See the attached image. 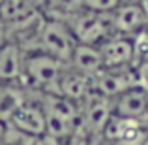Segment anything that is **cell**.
Masks as SVG:
<instances>
[{
	"mask_svg": "<svg viewBox=\"0 0 148 145\" xmlns=\"http://www.w3.org/2000/svg\"><path fill=\"white\" fill-rule=\"evenodd\" d=\"M25 68V49L8 36L0 45V83H19Z\"/></svg>",
	"mask_w": 148,
	"mask_h": 145,
	"instance_id": "obj_7",
	"label": "cell"
},
{
	"mask_svg": "<svg viewBox=\"0 0 148 145\" xmlns=\"http://www.w3.org/2000/svg\"><path fill=\"white\" fill-rule=\"evenodd\" d=\"M11 128L25 136H41L45 134V111L38 100H26L8 121Z\"/></svg>",
	"mask_w": 148,
	"mask_h": 145,
	"instance_id": "obj_6",
	"label": "cell"
},
{
	"mask_svg": "<svg viewBox=\"0 0 148 145\" xmlns=\"http://www.w3.org/2000/svg\"><path fill=\"white\" fill-rule=\"evenodd\" d=\"M143 4H145V8H146V11H148V0H143Z\"/></svg>",
	"mask_w": 148,
	"mask_h": 145,
	"instance_id": "obj_20",
	"label": "cell"
},
{
	"mask_svg": "<svg viewBox=\"0 0 148 145\" xmlns=\"http://www.w3.org/2000/svg\"><path fill=\"white\" fill-rule=\"evenodd\" d=\"M26 100L28 92L21 83H0V121L8 123Z\"/></svg>",
	"mask_w": 148,
	"mask_h": 145,
	"instance_id": "obj_12",
	"label": "cell"
},
{
	"mask_svg": "<svg viewBox=\"0 0 148 145\" xmlns=\"http://www.w3.org/2000/svg\"><path fill=\"white\" fill-rule=\"evenodd\" d=\"M77 8L94 13H112L122 4V0H75Z\"/></svg>",
	"mask_w": 148,
	"mask_h": 145,
	"instance_id": "obj_13",
	"label": "cell"
},
{
	"mask_svg": "<svg viewBox=\"0 0 148 145\" xmlns=\"http://www.w3.org/2000/svg\"><path fill=\"white\" fill-rule=\"evenodd\" d=\"M19 145H64V142L53 138L49 134H41V136H25L23 134Z\"/></svg>",
	"mask_w": 148,
	"mask_h": 145,
	"instance_id": "obj_14",
	"label": "cell"
},
{
	"mask_svg": "<svg viewBox=\"0 0 148 145\" xmlns=\"http://www.w3.org/2000/svg\"><path fill=\"white\" fill-rule=\"evenodd\" d=\"M124 2H143V0H124Z\"/></svg>",
	"mask_w": 148,
	"mask_h": 145,
	"instance_id": "obj_21",
	"label": "cell"
},
{
	"mask_svg": "<svg viewBox=\"0 0 148 145\" xmlns=\"http://www.w3.org/2000/svg\"><path fill=\"white\" fill-rule=\"evenodd\" d=\"M133 85H139L137 66L126 68H103L96 77H92V89L96 94L112 100Z\"/></svg>",
	"mask_w": 148,
	"mask_h": 145,
	"instance_id": "obj_4",
	"label": "cell"
},
{
	"mask_svg": "<svg viewBox=\"0 0 148 145\" xmlns=\"http://www.w3.org/2000/svg\"><path fill=\"white\" fill-rule=\"evenodd\" d=\"M60 19L66 23L77 44L98 47L99 44H103L107 38L114 34L111 25V13H94V11L75 8L60 15Z\"/></svg>",
	"mask_w": 148,
	"mask_h": 145,
	"instance_id": "obj_2",
	"label": "cell"
},
{
	"mask_svg": "<svg viewBox=\"0 0 148 145\" xmlns=\"http://www.w3.org/2000/svg\"><path fill=\"white\" fill-rule=\"evenodd\" d=\"M68 70V64L51 57L41 51L25 53V68L19 83L26 89V92H56L58 81Z\"/></svg>",
	"mask_w": 148,
	"mask_h": 145,
	"instance_id": "obj_1",
	"label": "cell"
},
{
	"mask_svg": "<svg viewBox=\"0 0 148 145\" xmlns=\"http://www.w3.org/2000/svg\"><path fill=\"white\" fill-rule=\"evenodd\" d=\"M64 145H92V139L84 134L83 130H77L71 138H68L64 142Z\"/></svg>",
	"mask_w": 148,
	"mask_h": 145,
	"instance_id": "obj_15",
	"label": "cell"
},
{
	"mask_svg": "<svg viewBox=\"0 0 148 145\" xmlns=\"http://www.w3.org/2000/svg\"><path fill=\"white\" fill-rule=\"evenodd\" d=\"M141 145H148V130H146L145 138H143V142H141Z\"/></svg>",
	"mask_w": 148,
	"mask_h": 145,
	"instance_id": "obj_19",
	"label": "cell"
},
{
	"mask_svg": "<svg viewBox=\"0 0 148 145\" xmlns=\"http://www.w3.org/2000/svg\"><path fill=\"white\" fill-rule=\"evenodd\" d=\"M56 92L62 94L64 98H68V100L75 102L81 108L88 100V96L92 94V79L83 76V74H79V72H75V70H71L68 66V70L64 72V76L58 81Z\"/></svg>",
	"mask_w": 148,
	"mask_h": 145,
	"instance_id": "obj_10",
	"label": "cell"
},
{
	"mask_svg": "<svg viewBox=\"0 0 148 145\" xmlns=\"http://www.w3.org/2000/svg\"><path fill=\"white\" fill-rule=\"evenodd\" d=\"M34 44H36L34 51L47 53L68 64L77 42L60 17H41L34 34Z\"/></svg>",
	"mask_w": 148,
	"mask_h": 145,
	"instance_id": "obj_3",
	"label": "cell"
},
{
	"mask_svg": "<svg viewBox=\"0 0 148 145\" xmlns=\"http://www.w3.org/2000/svg\"><path fill=\"white\" fill-rule=\"evenodd\" d=\"M146 121H148V100H146Z\"/></svg>",
	"mask_w": 148,
	"mask_h": 145,
	"instance_id": "obj_22",
	"label": "cell"
},
{
	"mask_svg": "<svg viewBox=\"0 0 148 145\" xmlns=\"http://www.w3.org/2000/svg\"><path fill=\"white\" fill-rule=\"evenodd\" d=\"M112 32L118 36H135L148 26V11L143 2H124L111 13Z\"/></svg>",
	"mask_w": 148,
	"mask_h": 145,
	"instance_id": "obj_5",
	"label": "cell"
},
{
	"mask_svg": "<svg viewBox=\"0 0 148 145\" xmlns=\"http://www.w3.org/2000/svg\"><path fill=\"white\" fill-rule=\"evenodd\" d=\"M103 68H126V66H135L133 62V45L131 38L112 34L111 38L98 45Z\"/></svg>",
	"mask_w": 148,
	"mask_h": 145,
	"instance_id": "obj_8",
	"label": "cell"
},
{
	"mask_svg": "<svg viewBox=\"0 0 148 145\" xmlns=\"http://www.w3.org/2000/svg\"><path fill=\"white\" fill-rule=\"evenodd\" d=\"M107 145H141V142H111Z\"/></svg>",
	"mask_w": 148,
	"mask_h": 145,
	"instance_id": "obj_18",
	"label": "cell"
},
{
	"mask_svg": "<svg viewBox=\"0 0 148 145\" xmlns=\"http://www.w3.org/2000/svg\"><path fill=\"white\" fill-rule=\"evenodd\" d=\"M68 66L75 72L83 74L86 77H96L98 74L103 70V62H101V55L99 49L96 45H84V44H77L73 49L71 57H69Z\"/></svg>",
	"mask_w": 148,
	"mask_h": 145,
	"instance_id": "obj_11",
	"label": "cell"
},
{
	"mask_svg": "<svg viewBox=\"0 0 148 145\" xmlns=\"http://www.w3.org/2000/svg\"><path fill=\"white\" fill-rule=\"evenodd\" d=\"M146 100L148 91L143 85H133L122 94L112 98V115L124 119H143L146 121Z\"/></svg>",
	"mask_w": 148,
	"mask_h": 145,
	"instance_id": "obj_9",
	"label": "cell"
},
{
	"mask_svg": "<svg viewBox=\"0 0 148 145\" xmlns=\"http://www.w3.org/2000/svg\"><path fill=\"white\" fill-rule=\"evenodd\" d=\"M36 2V6L40 8V4H51V6H58L60 4V0H34Z\"/></svg>",
	"mask_w": 148,
	"mask_h": 145,
	"instance_id": "obj_17",
	"label": "cell"
},
{
	"mask_svg": "<svg viewBox=\"0 0 148 145\" xmlns=\"http://www.w3.org/2000/svg\"><path fill=\"white\" fill-rule=\"evenodd\" d=\"M137 77H139V85L148 91V60H143L141 64H137Z\"/></svg>",
	"mask_w": 148,
	"mask_h": 145,
	"instance_id": "obj_16",
	"label": "cell"
}]
</instances>
